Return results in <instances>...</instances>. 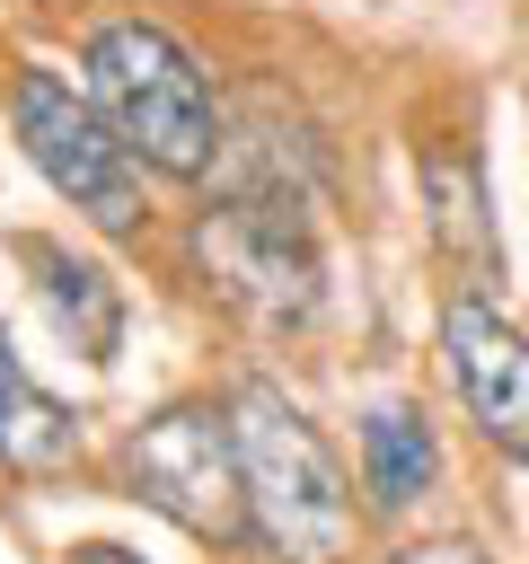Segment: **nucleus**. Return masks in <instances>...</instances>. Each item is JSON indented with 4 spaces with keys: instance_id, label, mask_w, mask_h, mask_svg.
Segmentation results:
<instances>
[{
    "instance_id": "nucleus-1",
    "label": "nucleus",
    "mask_w": 529,
    "mask_h": 564,
    "mask_svg": "<svg viewBox=\"0 0 529 564\" xmlns=\"http://www.w3.org/2000/svg\"><path fill=\"white\" fill-rule=\"evenodd\" d=\"M229 432H238V467H247V538L273 564H335L353 538V485L335 467V449L317 441V423L273 397L264 379H247L229 397Z\"/></svg>"
},
{
    "instance_id": "nucleus-2",
    "label": "nucleus",
    "mask_w": 529,
    "mask_h": 564,
    "mask_svg": "<svg viewBox=\"0 0 529 564\" xmlns=\"http://www.w3.org/2000/svg\"><path fill=\"white\" fill-rule=\"evenodd\" d=\"M97 115L123 132V150L159 176H203L220 159V115H212V79L194 70V53L150 26V18H115L88 35L79 53Z\"/></svg>"
},
{
    "instance_id": "nucleus-3",
    "label": "nucleus",
    "mask_w": 529,
    "mask_h": 564,
    "mask_svg": "<svg viewBox=\"0 0 529 564\" xmlns=\"http://www.w3.org/2000/svg\"><path fill=\"white\" fill-rule=\"evenodd\" d=\"M194 264L256 326H300L326 300L309 194H291V185H220V203L194 220Z\"/></svg>"
},
{
    "instance_id": "nucleus-4",
    "label": "nucleus",
    "mask_w": 529,
    "mask_h": 564,
    "mask_svg": "<svg viewBox=\"0 0 529 564\" xmlns=\"http://www.w3.org/2000/svg\"><path fill=\"white\" fill-rule=\"evenodd\" d=\"M9 123H18L26 159L44 167V185L71 212H88L106 238H132L141 229V176H132L123 132L97 115V97H79L71 79H53V70L26 62L18 88H9Z\"/></svg>"
},
{
    "instance_id": "nucleus-5",
    "label": "nucleus",
    "mask_w": 529,
    "mask_h": 564,
    "mask_svg": "<svg viewBox=\"0 0 529 564\" xmlns=\"http://www.w3.org/2000/svg\"><path fill=\"white\" fill-rule=\"evenodd\" d=\"M132 467V494L150 511H168L176 529L212 538V546H238L247 538V467H238V432H229V405H168L132 432L123 449Z\"/></svg>"
},
{
    "instance_id": "nucleus-6",
    "label": "nucleus",
    "mask_w": 529,
    "mask_h": 564,
    "mask_svg": "<svg viewBox=\"0 0 529 564\" xmlns=\"http://www.w3.org/2000/svg\"><path fill=\"white\" fill-rule=\"evenodd\" d=\"M441 352H450V379L467 397V423L503 458H529V344L503 326V308L485 291H458L441 308Z\"/></svg>"
},
{
    "instance_id": "nucleus-7",
    "label": "nucleus",
    "mask_w": 529,
    "mask_h": 564,
    "mask_svg": "<svg viewBox=\"0 0 529 564\" xmlns=\"http://www.w3.org/2000/svg\"><path fill=\"white\" fill-rule=\"evenodd\" d=\"M26 264L44 273L35 291H44L53 326L71 335V352H88V361H115V344H123V291H115L97 264H79V256H62V247H35V238H26Z\"/></svg>"
},
{
    "instance_id": "nucleus-8",
    "label": "nucleus",
    "mask_w": 529,
    "mask_h": 564,
    "mask_svg": "<svg viewBox=\"0 0 529 564\" xmlns=\"http://www.w3.org/2000/svg\"><path fill=\"white\" fill-rule=\"evenodd\" d=\"M423 229H432V247L458 273H485L494 264V212H485V176H476L467 150L423 159Z\"/></svg>"
},
{
    "instance_id": "nucleus-9",
    "label": "nucleus",
    "mask_w": 529,
    "mask_h": 564,
    "mask_svg": "<svg viewBox=\"0 0 529 564\" xmlns=\"http://www.w3.org/2000/svg\"><path fill=\"white\" fill-rule=\"evenodd\" d=\"M71 449H79V423L18 370V352L0 344V467H18V476H53V467H71Z\"/></svg>"
},
{
    "instance_id": "nucleus-10",
    "label": "nucleus",
    "mask_w": 529,
    "mask_h": 564,
    "mask_svg": "<svg viewBox=\"0 0 529 564\" xmlns=\"http://www.w3.org/2000/svg\"><path fill=\"white\" fill-rule=\"evenodd\" d=\"M361 476H370V502L379 511H406L432 485V432H423L414 405H379L361 423Z\"/></svg>"
},
{
    "instance_id": "nucleus-11",
    "label": "nucleus",
    "mask_w": 529,
    "mask_h": 564,
    "mask_svg": "<svg viewBox=\"0 0 529 564\" xmlns=\"http://www.w3.org/2000/svg\"><path fill=\"white\" fill-rule=\"evenodd\" d=\"M397 564H485V546H467V538H432V546H406Z\"/></svg>"
},
{
    "instance_id": "nucleus-12",
    "label": "nucleus",
    "mask_w": 529,
    "mask_h": 564,
    "mask_svg": "<svg viewBox=\"0 0 529 564\" xmlns=\"http://www.w3.org/2000/svg\"><path fill=\"white\" fill-rule=\"evenodd\" d=\"M71 564H141V555H123V546H79Z\"/></svg>"
}]
</instances>
